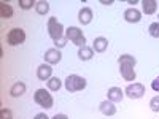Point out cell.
Wrapping results in <instances>:
<instances>
[{
  "mask_svg": "<svg viewBox=\"0 0 159 119\" xmlns=\"http://www.w3.org/2000/svg\"><path fill=\"white\" fill-rule=\"evenodd\" d=\"M118 65H119V72L124 81H135L137 73H135V65L137 59L130 54H121L118 57Z\"/></svg>",
  "mask_w": 159,
  "mask_h": 119,
  "instance_id": "1",
  "label": "cell"
},
{
  "mask_svg": "<svg viewBox=\"0 0 159 119\" xmlns=\"http://www.w3.org/2000/svg\"><path fill=\"white\" fill-rule=\"evenodd\" d=\"M64 86L67 89V92H80L88 86V81H86V78L80 76V75H69L64 81Z\"/></svg>",
  "mask_w": 159,
  "mask_h": 119,
  "instance_id": "2",
  "label": "cell"
},
{
  "mask_svg": "<svg viewBox=\"0 0 159 119\" xmlns=\"http://www.w3.org/2000/svg\"><path fill=\"white\" fill-rule=\"evenodd\" d=\"M65 37H67L69 42H72L75 46H78V49L86 46V37H84L83 30L80 27H76V25H70V27L65 30Z\"/></svg>",
  "mask_w": 159,
  "mask_h": 119,
  "instance_id": "3",
  "label": "cell"
},
{
  "mask_svg": "<svg viewBox=\"0 0 159 119\" xmlns=\"http://www.w3.org/2000/svg\"><path fill=\"white\" fill-rule=\"evenodd\" d=\"M34 102L38 105V107H42L45 110H49L52 108V105H54V99H52V95L49 94L48 89H37L35 94H34Z\"/></svg>",
  "mask_w": 159,
  "mask_h": 119,
  "instance_id": "4",
  "label": "cell"
},
{
  "mask_svg": "<svg viewBox=\"0 0 159 119\" xmlns=\"http://www.w3.org/2000/svg\"><path fill=\"white\" fill-rule=\"evenodd\" d=\"M46 30H48V35L52 38V42H56V40H59L61 37L65 35V29L64 25L57 21V18H49L48 19V24H46Z\"/></svg>",
  "mask_w": 159,
  "mask_h": 119,
  "instance_id": "5",
  "label": "cell"
},
{
  "mask_svg": "<svg viewBox=\"0 0 159 119\" xmlns=\"http://www.w3.org/2000/svg\"><path fill=\"white\" fill-rule=\"evenodd\" d=\"M25 42V32L21 27H15L7 33V43L10 46H19Z\"/></svg>",
  "mask_w": 159,
  "mask_h": 119,
  "instance_id": "6",
  "label": "cell"
},
{
  "mask_svg": "<svg viewBox=\"0 0 159 119\" xmlns=\"http://www.w3.org/2000/svg\"><path fill=\"white\" fill-rule=\"evenodd\" d=\"M124 95H127L132 100H139L145 95V86L142 83H130L124 89Z\"/></svg>",
  "mask_w": 159,
  "mask_h": 119,
  "instance_id": "7",
  "label": "cell"
},
{
  "mask_svg": "<svg viewBox=\"0 0 159 119\" xmlns=\"http://www.w3.org/2000/svg\"><path fill=\"white\" fill-rule=\"evenodd\" d=\"M43 59H45V64H49V65H56V64H59V62L62 60L61 49H57V48H49V49H46Z\"/></svg>",
  "mask_w": 159,
  "mask_h": 119,
  "instance_id": "8",
  "label": "cell"
},
{
  "mask_svg": "<svg viewBox=\"0 0 159 119\" xmlns=\"http://www.w3.org/2000/svg\"><path fill=\"white\" fill-rule=\"evenodd\" d=\"M37 78L40 81H48L49 78H52V65L49 64H42L37 68Z\"/></svg>",
  "mask_w": 159,
  "mask_h": 119,
  "instance_id": "9",
  "label": "cell"
},
{
  "mask_svg": "<svg viewBox=\"0 0 159 119\" xmlns=\"http://www.w3.org/2000/svg\"><path fill=\"white\" fill-rule=\"evenodd\" d=\"M124 19H126V22H129V24H137V22H140L142 21V11L140 10H137V8H127L126 11H124Z\"/></svg>",
  "mask_w": 159,
  "mask_h": 119,
  "instance_id": "10",
  "label": "cell"
},
{
  "mask_svg": "<svg viewBox=\"0 0 159 119\" xmlns=\"http://www.w3.org/2000/svg\"><path fill=\"white\" fill-rule=\"evenodd\" d=\"M99 111L103 116H115L116 114V105L110 100H103L99 103Z\"/></svg>",
  "mask_w": 159,
  "mask_h": 119,
  "instance_id": "11",
  "label": "cell"
},
{
  "mask_svg": "<svg viewBox=\"0 0 159 119\" xmlns=\"http://www.w3.org/2000/svg\"><path fill=\"white\" fill-rule=\"evenodd\" d=\"M92 18H94V15H92V10L89 7H83L81 10L78 11V21H80V24L88 25V24L92 22Z\"/></svg>",
  "mask_w": 159,
  "mask_h": 119,
  "instance_id": "12",
  "label": "cell"
},
{
  "mask_svg": "<svg viewBox=\"0 0 159 119\" xmlns=\"http://www.w3.org/2000/svg\"><path fill=\"white\" fill-rule=\"evenodd\" d=\"M123 99H124V90H123L121 87L113 86V87L108 89V92H107V100H110V102H113V103H118V102H121Z\"/></svg>",
  "mask_w": 159,
  "mask_h": 119,
  "instance_id": "13",
  "label": "cell"
},
{
  "mask_svg": "<svg viewBox=\"0 0 159 119\" xmlns=\"http://www.w3.org/2000/svg\"><path fill=\"white\" fill-rule=\"evenodd\" d=\"M108 48V40L105 37H96L94 42H92V49L96 52H105Z\"/></svg>",
  "mask_w": 159,
  "mask_h": 119,
  "instance_id": "14",
  "label": "cell"
},
{
  "mask_svg": "<svg viewBox=\"0 0 159 119\" xmlns=\"http://www.w3.org/2000/svg\"><path fill=\"white\" fill-rule=\"evenodd\" d=\"M142 11L148 16L154 15L157 11V2L156 0H142Z\"/></svg>",
  "mask_w": 159,
  "mask_h": 119,
  "instance_id": "15",
  "label": "cell"
},
{
  "mask_svg": "<svg viewBox=\"0 0 159 119\" xmlns=\"http://www.w3.org/2000/svg\"><path fill=\"white\" fill-rule=\"evenodd\" d=\"M24 94H25V84H24L22 81L15 83V84L11 86V89H10V95L15 97V99H18V97L24 95Z\"/></svg>",
  "mask_w": 159,
  "mask_h": 119,
  "instance_id": "16",
  "label": "cell"
},
{
  "mask_svg": "<svg viewBox=\"0 0 159 119\" xmlns=\"http://www.w3.org/2000/svg\"><path fill=\"white\" fill-rule=\"evenodd\" d=\"M94 57V49L89 48V46H84V48H80L78 49V59L83 60V62H88Z\"/></svg>",
  "mask_w": 159,
  "mask_h": 119,
  "instance_id": "17",
  "label": "cell"
},
{
  "mask_svg": "<svg viewBox=\"0 0 159 119\" xmlns=\"http://www.w3.org/2000/svg\"><path fill=\"white\" fill-rule=\"evenodd\" d=\"M0 18L2 19H10V18H13V8H11V5H8L5 0H2L0 2Z\"/></svg>",
  "mask_w": 159,
  "mask_h": 119,
  "instance_id": "18",
  "label": "cell"
},
{
  "mask_svg": "<svg viewBox=\"0 0 159 119\" xmlns=\"http://www.w3.org/2000/svg\"><path fill=\"white\" fill-rule=\"evenodd\" d=\"M46 86H48V90L49 92H57L61 87H62V81L57 78V76H52L46 81Z\"/></svg>",
  "mask_w": 159,
  "mask_h": 119,
  "instance_id": "19",
  "label": "cell"
},
{
  "mask_svg": "<svg viewBox=\"0 0 159 119\" xmlns=\"http://www.w3.org/2000/svg\"><path fill=\"white\" fill-rule=\"evenodd\" d=\"M35 11L38 13V15H42V16L48 15V11H49V3L46 2V0H40V2H37V5H35Z\"/></svg>",
  "mask_w": 159,
  "mask_h": 119,
  "instance_id": "20",
  "label": "cell"
},
{
  "mask_svg": "<svg viewBox=\"0 0 159 119\" xmlns=\"http://www.w3.org/2000/svg\"><path fill=\"white\" fill-rule=\"evenodd\" d=\"M18 5H19L21 10L27 11V10H32V7L35 8L37 2H34V0H18Z\"/></svg>",
  "mask_w": 159,
  "mask_h": 119,
  "instance_id": "21",
  "label": "cell"
},
{
  "mask_svg": "<svg viewBox=\"0 0 159 119\" xmlns=\"http://www.w3.org/2000/svg\"><path fill=\"white\" fill-rule=\"evenodd\" d=\"M148 33L153 38H159V22H151L148 27Z\"/></svg>",
  "mask_w": 159,
  "mask_h": 119,
  "instance_id": "22",
  "label": "cell"
},
{
  "mask_svg": "<svg viewBox=\"0 0 159 119\" xmlns=\"http://www.w3.org/2000/svg\"><path fill=\"white\" fill-rule=\"evenodd\" d=\"M150 108H151V111L159 113V95H154V97L150 100Z\"/></svg>",
  "mask_w": 159,
  "mask_h": 119,
  "instance_id": "23",
  "label": "cell"
},
{
  "mask_svg": "<svg viewBox=\"0 0 159 119\" xmlns=\"http://www.w3.org/2000/svg\"><path fill=\"white\" fill-rule=\"evenodd\" d=\"M67 42H69V40H67V37H61L59 40H56V42H54V48H57V49H62L65 45H67Z\"/></svg>",
  "mask_w": 159,
  "mask_h": 119,
  "instance_id": "24",
  "label": "cell"
},
{
  "mask_svg": "<svg viewBox=\"0 0 159 119\" xmlns=\"http://www.w3.org/2000/svg\"><path fill=\"white\" fill-rule=\"evenodd\" d=\"M0 119H13V113L8 108H2L0 110Z\"/></svg>",
  "mask_w": 159,
  "mask_h": 119,
  "instance_id": "25",
  "label": "cell"
},
{
  "mask_svg": "<svg viewBox=\"0 0 159 119\" xmlns=\"http://www.w3.org/2000/svg\"><path fill=\"white\" fill-rule=\"evenodd\" d=\"M151 89L159 94V76H156V78L153 79V81H151Z\"/></svg>",
  "mask_w": 159,
  "mask_h": 119,
  "instance_id": "26",
  "label": "cell"
},
{
  "mask_svg": "<svg viewBox=\"0 0 159 119\" xmlns=\"http://www.w3.org/2000/svg\"><path fill=\"white\" fill-rule=\"evenodd\" d=\"M51 119H69V116H67V114H64V113H59V114H54Z\"/></svg>",
  "mask_w": 159,
  "mask_h": 119,
  "instance_id": "27",
  "label": "cell"
},
{
  "mask_svg": "<svg viewBox=\"0 0 159 119\" xmlns=\"http://www.w3.org/2000/svg\"><path fill=\"white\" fill-rule=\"evenodd\" d=\"M34 119H49V117H48L45 113H38V114H35V117H34Z\"/></svg>",
  "mask_w": 159,
  "mask_h": 119,
  "instance_id": "28",
  "label": "cell"
},
{
  "mask_svg": "<svg viewBox=\"0 0 159 119\" xmlns=\"http://www.w3.org/2000/svg\"><path fill=\"white\" fill-rule=\"evenodd\" d=\"M100 3H102V5L110 7V5H113V3H115V0H100Z\"/></svg>",
  "mask_w": 159,
  "mask_h": 119,
  "instance_id": "29",
  "label": "cell"
},
{
  "mask_svg": "<svg viewBox=\"0 0 159 119\" xmlns=\"http://www.w3.org/2000/svg\"><path fill=\"white\" fill-rule=\"evenodd\" d=\"M129 5H137V0H129Z\"/></svg>",
  "mask_w": 159,
  "mask_h": 119,
  "instance_id": "30",
  "label": "cell"
},
{
  "mask_svg": "<svg viewBox=\"0 0 159 119\" xmlns=\"http://www.w3.org/2000/svg\"><path fill=\"white\" fill-rule=\"evenodd\" d=\"M157 22H159V21H157Z\"/></svg>",
  "mask_w": 159,
  "mask_h": 119,
  "instance_id": "31",
  "label": "cell"
}]
</instances>
